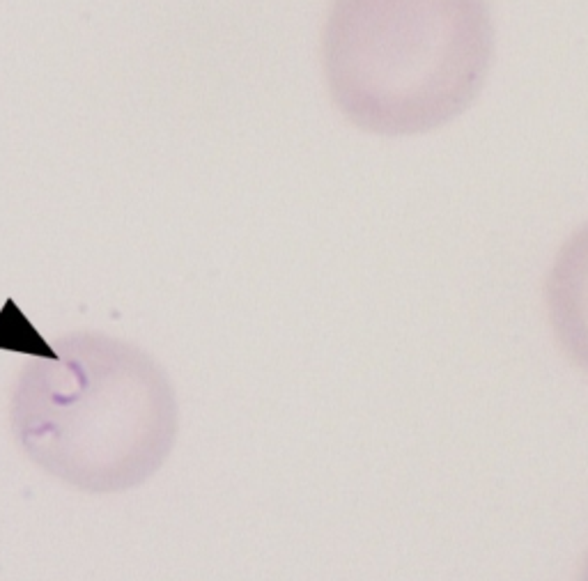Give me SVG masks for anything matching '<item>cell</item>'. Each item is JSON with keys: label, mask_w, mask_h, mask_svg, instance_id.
Instances as JSON below:
<instances>
[{"label": "cell", "mask_w": 588, "mask_h": 581, "mask_svg": "<svg viewBox=\"0 0 588 581\" xmlns=\"http://www.w3.org/2000/svg\"><path fill=\"white\" fill-rule=\"evenodd\" d=\"M542 297L558 347L588 377V221L561 244Z\"/></svg>", "instance_id": "3"}, {"label": "cell", "mask_w": 588, "mask_h": 581, "mask_svg": "<svg viewBox=\"0 0 588 581\" xmlns=\"http://www.w3.org/2000/svg\"><path fill=\"white\" fill-rule=\"evenodd\" d=\"M579 581H588V554H586V556H584L582 570H579Z\"/></svg>", "instance_id": "4"}, {"label": "cell", "mask_w": 588, "mask_h": 581, "mask_svg": "<svg viewBox=\"0 0 588 581\" xmlns=\"http://www.w3.org/2000/svg\"><path fill=\"white\" fill-rule=\"evenodd\" d=\"M492 58L487 0H336L324 32L336 104L379 136H421L460 118Z\"/></svg>", "instance_id": "2"}, {"label": "cell", "mask_w": 588, "mask_h": 581, "mask_svg": "<svg viewBox=\"0 0 588 581\" xmlns=\"http://www.w3.org/2000/svg\"><path fill=\"white\" fill-rule=\"evenodd\" d=\"M16 446L51 478L87 494L147 482L177 441V398L159 363L118 338L71 334L14 384Z\"/></svg>", "instance_id": "1"}]
</instances>
